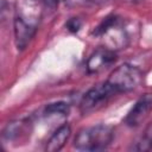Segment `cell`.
Wrapping results in <instances>:
<instances>
[{
  "label": "cell",
  "mask_w": 152,
  "mask_h": 152,
  "mask_svg": "<svg viewBox=\"0 0 152 152\" xmlns=\"http://www.w3.org/2000/svg\"><path fill=\"white\" fill-rule=\"evenodd\" d=\"M113 138V127L99 124L78 131L74 139V147L78 151H101L112 144Z\"/></svg>",
  "instance_id": "obj_1"
},
{
  "label": "cell",
  "mask_w": 152,
  "mask_h": 152,
  "mask_svg": "<svg viewBox=\"0 0 152 152\" xmlns=\"http://www.w3.org/2000/svg\"><path fill=\"white\" fill-rule=\"evenodd\" d=\"M142 81V72L138 66H134L128 63H124L116 66L106 82L112 87L115 94L128 93L137 89Z\"/></svg>",
  "instance_id": "obj_2"
},
{
  "label": "cell",
  "mask_w": 152,
  "mask_h": 152,
  "mask_svg": "<svg viewBox=\"0 0 152 152\" xmlns=\"http://www.w3.org/2000/svg\"><path fill=\"white\" fill-rule=\"evenodd\" d=\"M116 95L115 91L112 89V87L104 81L102 83H99L94 87H91L83 96L80 103V108L82 113H89L94 109L100 108L104 103L108 102V100Z\"/></svg>",
  "instance_id": "obj_3"
},
{
  "label": "cell",
  "mask_w": 152,
  "mask_h": 152,
  "mask_svg": "<svg viewBox=\"0 0 152 152\" xmlns=\"http://www.w3.org/2000/svg\"><path fill=\"white\" fill-rule=\"evenodd\" d=\"M14 42L18 50H24L30 44L37 31V24L32 20H27L26 15L18 12L13 20Z\"/></svg>",
  "instance_id": "obj_4"
},
{
  "label": "cell",
  "mask_w": 152,
  "mask_h": 152,
  "mask_svg": "<svg viewBox=\"0 0 152 152\" xmlns=\"http://www.w3.org/2000/svg\"><path fill=\"white\" fill-rule=\"evenodd\" d=\"M118 59L116 52L107 46L97 48L90 53L86 61V69L88 74H97L103 69H107Z\"/></svg>",
  "instance_id": "obj_5"
},
{
  "label": "cell",
  "mask_w": 152,
  "mask_h": 152,
  "mask_svg": "<svg viewBox=\"0 0 152 152\" xmlns=\"http://www.w3.org/2000/svg\"><path fill=\"white\" fill-rule=\"evenodd\" d=\"M152 110V96L148 94L141 96L129 109L124 119V122L129 127H138L141 125Z\"/></svg>",
  "instance_id": "obj_6"
},
{
  "label": "cell",
  "mask_w": 152,
  "mask_h": 152,
  "mask_svg": "<svg viewBox=\"0 0 152 152\" xmlns=\"http://www.w3.org/2000/svg\"><path fill=\"white\" fill-rule=\"evenodd\" d=\"M71 134V128L69 125H62L59 126L50 137V139L46 142L45 146V151L48 152H57L59 150H62L65 145V142L68 141L69 137Z\"/></svg>",
  "instance_id": "obj_7"
},
{
  "label": "cell",
  "mask_w": 152,
  "mask_h": 152,
  "mask_svg": "<svg viewBox=\"0 0 152 152\" xmlns=\"http://www.w3.org/2000/svg\"><path fill=\"white\" fill-rule=\"evenodd\" d=\"M26 124L27 122L24 120H14V121L8 122L2 131V139L8 140V141L17 139L21 134V132L25 131Z\"/></svg>",
  "instance_id": "obj_8"
},
{
  "label": "cell",
  "mask_w": 152,
  "mask_h": 152,
  "mask_svg": "<svg viewBox=\"0 0 152 152\" xmlns=\"http://www.w3.org/2000/svg\"><path fill=\"white\" fill-rule=\"evenodd\" d=\"M68 113H69V104L63 101L46 104L43 112V114L48 118L49 116H65L68 115Z\"/></svg>",
  "instance_id": "obj_9"
},
{
  "label": "cell",
  "mask_w": 152,
  "mask_h": 152,
  "mask_svg": "<svg viewBox=\"0 0 152 152\" xmlns=\"http://www.w3.org/2000/svg\"><path fill=\"white\" fill-rule=\"evenodd\" d=\"M82 25H83V21H82L78 17L70 18V19L65 23V27H66V30H68L69 32H71V33H76V32H78V31L81 30Z\"/></svg>",
  "instance_id": "obj_10"
},
{
  "label": "cell",
  "mask_w": 152,
  "mask_h": 152,
  "mask_svg": "<svg viewBox=\"0 0 152 152\" xmlns=\"http://www.w3.org/2000/svg\"><path fill=\"white\" fill-rule=\"evenodd\" d=\"M71 6H90V5H100L104 4L109 0H65Z\"/></svg>",
  "instance_id": "obj_11"
},
{
  "label": "cell",
  "mask_w": 152,
  "mask_h": 152,
  "mask_svg": "<svg viewBox=\"0 0 152 152\" xmlns=\"http://www.w3.org/2000/svg\"><path fill=\"white\" fill-rule=\"evenodd\" d=\"M59 1H61V0H43L44 5H45L48 8H51V10H55V8L58 6Z\"/></svg>",
  "instance_id": "obj_12"
},
{
  "label": "cell",
  "mask_w": 152,
  "mask_h": 152,
  "mask_svg": "<svg viewBox=\"0 0 152 152\" xmlns=\"http://www.w3.org/2000/svg\"><path fill=\"white\" fill-rule=\"evenodd\" d=\"M124 1H127V2H132V4H137V2H141L144 0H124Z\"/></svg>",
  "instance_id": "obj_13"
},
{
  "label": "cell",
  "mask_w": 152,
  "mask_h": 152,
  "mask_svg": "<svg viewBox=\"0 0 152 152\" xmlns=\"http://www.w3.org/2000/svg\"><path fill=\"white\" fill-rule=\"evenodd\" d=\"M32 1H43V0H32Z\"/></svg>",
  "instance_id": "obj_14"
}]
</instances>
